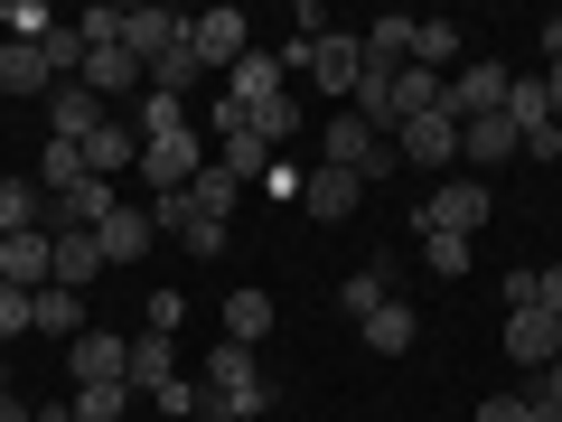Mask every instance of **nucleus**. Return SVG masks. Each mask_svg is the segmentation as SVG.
Masks as SVG:
<instances>
[{"instance_id":"1a4fd4ad","label":"nucleus","mask_w":562,"mask_h":422,"mask_svg":"<svg viewBox=\"0 0 562 422\" xmlns=\"http://www.w3.org/2000/svg\"><path fill=\"white\" fill-rule=\"evenodd\" d=\"M66 366H76V385H122L132 376V338L122 329H85V338H66Z\"/></svg>"},{"instance_id":"4468645a","label":"nucleus","mask_w":562,"mask_h":422,"mask_svg":"<svg viewBox=\"0 0 562 422\" xmlns=\"http://www.w3.org/2000/svg\"><path fill=\"white\" fill-rule=\"evenodd\" d=\"M47 103H57V132H47V141H76V151H85V141L103 132V122H113V103H103L94 85H57Z\"/></svg>"},{"instance_id":"6ab92c4d","label":"nucleus","mask_w":562,"mask_h":422,"mask_svg":"<svg viewBox=\"0 0 562 422\" xmlns=\"http://www.w3.org/2000/svg\"><path fill=\"white\" fill-rule=\"evenodd\" d=\"M76 85H94L103 103H122L132 85H150V76H140V57H132L122 38H113V47H85V76H76Z\"/></svg>"},{"instance_id":"423d86ee","label":"nucleus","mask_w":562,"mask_h":422,"mask_svg":"<svg viewBox=\"0 0 562 422\" xmlns=\"http://www.w3.org/2000/svg\"><path fill=\"white\" fill-rule=\"evenodd\" d=\"M394 160L431 169V179H441V169H460V122H450V113H413V122L394 132Z\"/></svg>"},{"instance_id":"b1692460","label":"nucleus","mask_w":562,"mask_h":422,"mask_svg":"<svg viewBox=\"0 0 562 422\" xmlns=\"http://www.w3.org/2000/svg\"><path fill=\"white\" fill-rule=\"evenodd\" d=\"M0 95H57V76H47V47H0Z\"/></svg>"},{"instance_id":"79ce46f5","label":"nucleus","mask_w":562,"mask_h":422,"mask_svg":"<svg viewBox=\"0 0 562 422\" xmlns=\"http://www.w3.org/2000/svg\"><path fill=\"white\" fill-rule=\"evenodd\" d=\"M29 301H38V291H10V281H0V338H20V329H29Z\"/></svg>"},{"instance_id":"dca6fc26","label":"nucleus","mask_w":562,"mask_h":422,"mask_svg":"<svg viewBox=\"0 0 562 422\" xmlns=\"http://www.w3.org/2000/svg\"><path fill=\"white\" fill-rule=\"evenodd\" d=\"M281 76H291V66H281V47H244V57H235V76H225V95H235L244 113H254V103H272V95H281Z\"/></svg>"},{"instance_id":"5701e85b","label":"nucleus","mask_w":562,"mask_h":422,"mask_svg":"<svg viewBox=\"0 0 562 422\" xmlns=\"http://www.w3.org/2000/svg\"><path fill=\"white\" fill-rule=\"evenodd\" d=\"M29 329H47V338H85V291H66V281H47L38 301H29Z\"/></svg>"},{"instance_id":"58836bf2","label":"nucleus","mask_w":562,"mask_h":422,"mask_svg":"<svg viewBox=\"0 0 562 422\" xmlns=\"http://www.w3.org/2000/svg\"><path fill=\"white\" fill-rule=\"evenodd\" d=\"M188 216H198L188 188H160V198H150V225H160V235H188Z\"/></svg>"},{"instance_id":"20e7f679","label":"nucleus","mask_w":562,"mask_h":422,"mask_svg":"<svg viewBox=\"0 0 562 422\" xmlns=\"http://www.w3.org/2000/svg\"><path fill=\"white\" fill-rule=\"evenodd\" d=\"M487 207H497V198H487L479 179H441L431 198H422V216H413V225H422V235H479Z\"/></svg>"},{"instance_id":"bb28decb","label":"nucleus","mask_w":562,"mask_h":422,"mask_svg":"<svg viewBox=\"0 0 562 422\" xmlns=\"http://www.w3.org/2000/svg\"><path fill=\"white\" fill-rule=\"evenodd\" d=\"M272 160H281V151H262V141H254V122L216 141V169H225V179H244V188H254V179H262V169H272Z\"/></svg>"},{"instance_id":"72a5a7b5","label":"nucleus","mask_w":562,"mask_h":422,"mask_svg":"<svg viewBox=\"0 0 562 422\" xmlns=\"http://www.w3.org/2000/svg\"><path fill=\"white\" fill-rule=\"evenodd\" d=\"M235 198H244V179H225L216 160H206V179L188 188V207H198V216H216V225H235Z\"/></svg>"},{"instance_id":"c85d7f7f","label":"nucleus","mask_w":562,"mask_h":422,"mask_svg":"<svg viewBox=\"0 0 562 422\" xmlns=\"http://www.w3.org/2000/svg\"><path fill=\"white\" fill-rule=\"evenodd\" d=\"M225 338H235V347L272 338V291H235V301H225Z\"/></svg>"},{"instance_id":"7c9ffc66","label":"nucleus","mask_w":562,"mask_h":422,"mask_svg":"<svg viewBox=\"0 0 562 422\" xmlns=\"http://www.w3.org/2000/svg\"><path fill=\"white\" fill-rule=\"evenodd\" d=\"M47 216V188L38 179H0V235H29Z\"/></svg>"},{"instance_id":"de8ad7c7","label":"nucleus","mask_w":562,"mask_h":422,"mask_svg":"<svg viewBox=\"0 0 562 422\" xmlns=\"http://www.w3.org/2000/svg\"><path fill=\"white\" fill-rule=\"evenodd\" d=\"M543 103H553V122H562V57L543 66Z\"/></svg>"},{"instance_id":"ddd939ff","label":"nucleus","mask_w":562,"mask_h":422,"mask_svg":"<svg viewBox=\"0 0 562 422\" xmlns=\"http://www.w3.org/2000/svg\"><path fill=\"white\" fill-rule=\"evenodd\" d=\"M122 385H132L140 403L160 395V385H179V338H169V329H140V338H132V376H122Z\"/></svg>"},{"instance_id":"49530a36","label":"nucleus","mask_w":562,"mask_h":422,"mask_svg":"<svg viewBox=\"0 0 562 422\" xmlns=\"http://www.w3.org/2000/svg\"><path fill=\"white\" fill-rule=\"evenodd\" d=\"M479 422H525V395H497V403H479Z\"/></svg>"},{"instance_id":"c756f323","label":"nucleus","mask_w":562,"mask_h":422,"mask_svg":"<svg viewBox=\"0 0 562 422\" xmlns=\"http://www.w3.org/2000/svg\"><path fill=\"white\" fill-rule=\"evenodd\" d=\"M357 338H366V347H375V357H403V347H413V338H422V320H413V310H403V301H384V310H375V320H366V329H357Z\"/></svg>"},{"instance_id":"8fccbe9b","label":"nucleus","mask_w":562,"mask_h":422,"mask_svg":"<svg viewBox=\"0 0 562 422\" xmlns=\"http://www.w3.org/2000/svg\"><path fill=\"white\" fill-rule=\"evenodd\" d=\"M29 422H76V413H66V403H38V413H29Z\"/></svg>"},{"instance_id":"f03ea898","label":"nucleus","mask_w":562,"mask_h":422,"mask_svg":"<svg viewBox=\"0 0 562 422\" xmlns=\"http://www.w3.org/2000/svg\"><path fill=\"white\" fill-rule=\"evenodd\" d=\"M506 122H516V151H525V160H562V122H553V103H543V76L506 85Z\"/></svg>"},{"instance_id":"7ed1b4c3","label":"nucleus","mask_w":562,"mask_h":422,"mask_svg":"<svg viewBox=\"0 0 562 422\" xmlns=\"http://www.w3.org/2000/svg\"><path fill=\"white\" fill-rule=\"evenodd\" d=\"M206 160H216V141L206 132H179V141H140V179H150V198L160 188H198Z\"/></svg>"},{"instance_id":"09e8293b","label":"nucleus","mask_w":562,"mask_h":422,"mask_svg":"<svg viewBox=\"0 0 562 422\" xmlns=\"http://www.w3.org/2000/svg\"><path fill=\"white\" fill-rule=\"evenodd\" d=\"M543 57H562V20H543Z\"/></svg>"},{"instance_id":"a878e982","label":"nucleus","mask_w":562,"mask_h":422,"mask_svg":"<svg viewBox=\"0 0 562 422\" xmlns=\"http://www.w3.org/2000/svg\"><path fill=\"white\" fill-rule=\"evenodd\" d=\"M132 132H140V141H179V132H198V122H188V95H140V103H132Z\"/></svg>"},{"instance_id":"c9c22d12","label":"nucleus","mask_w":562,"mask_h":422,"mask_svg":"<svg viewBox=\"0 0 562 422\" xmlns=\"http://www.w3.org/2000/svg\"><path fill=\"white\" fill-rule=\"evenodd\" d=\"M47 76H57V85L85 76V38H76V29H47Z\"/></svg>"},{"instance_id":"3c124183","label":"nucleus","mask_w":562,"mask_h":422,"mask_svg":"<svg viewBox=\"0 0 562 422\" xmlns=\"http://www.w3.org/2000/svg\"><path fill=\"white\" fill-rule=\"evenodd\" d=\"M0 422H29V403H0Z\"/></svg>"},{"instance_id":"f257e3e1","label":"nucleus","mask_w":562,"mask_h":422,"mask_svg":"<svg viewBox=\"0 0 562 422\" xmlns=\"http://www.w3.org/2000/svg\"><path fill=\"white\" fill-rule=\"evenodd\" d=\"M198 385H206V413H216V422H254L262 403H272V385L254 376V347H235V338L206 347V376Z\"/></svg>"},{"instance_id":"473e14b6","label":"nucleus","mask_w":562,"mask_h":422,"mask_svg":"<svg viewBox=\"0 0 562 422\" xmlns=\"http://www.w3.org/2000/svg\"><path fill=\"white\" fill-rule=\"evenodd\" d=\"M66 413H76V422H122V413H132V385H76Z\"/></svg>"},{"instance_id":"0eeeda50","label":"nucleus","mask_w":562,"mask_h":422,"mask_svg":"<svg viewBox=\"0 0 562 422\" xmlns=\"http://www.w3.org/2000/svg\"><path fill=\"white\" fill-rule=\"evenodd\" d=\"M0 281H10V291H47V281H57V235H47V225L0 235Z\"/></svg>"},{"instance_id":"c03bdc74","label":"nucleus","mask_w":562,"mask_h":422,"mask_svg":"<svg viewBox=\"0 0 562 422\" xmlns=\"http://www.w3.org/2000/svg\"><path fill=\"white\" fill-rule=\"evenodd\" d=\"M525 395H535V403H553V413H562V357H553V366H535V385H525Z\"/></svg>"},{"instance_id":"39448f33","label":"nucleus","mask_w":562,"mask_h":422,"mask_svg":"<svg viewBox=\"0 0 562 422\" xmlns=\"http://www.w3.org/2000/svg\"><path fill=\"white\" fill-rule=\"evenodd\" d=\"M328 169H357V179H394V141H384L375 122L338 113V122H328Z\"/></svg>"},{"instance_id":"393cba45","label":"nucleus","mask_w":562,"mask_h":422,"mask_svg":"<svg viewBox=\"0 0 562 422\" xmlns=\"http://www.w3.org/2000/svg\"><path fill=\"white\" fill-rule=\"evenodd\" d=\"M338 301H347V320H375V310L384 301H394V263H357V273H347V291H338Z\"/></svg>"},{"instance_id":"9b49d317","label":"nucleus","mask_w":562,"mask_h":422,"mask_svg":"<svg viewBox=\"0 0 562 422\" xmlns=\"http://www.w3.org/2000/svg\"><path fill=\"white\" fill-rule=\"evenodd\" d=\"M506 357H516V366H553L562 357V320L543 301H516V310H506Z\"/></svg>"},{"instance_id":"f8f14e48","label":"nucleus","mask_w":562,"mask_h":422,"mask_svg":"<svg viewBox=\"0 0 562 422\" xmlns=\"http://www.w3.org/2000/svg\"><path fill=\"white\" fill-rule=\"evenodd\" d=\"M179 38H188V20H179V10H150V0H140V10H122V47L140 57V76H150V57H169Z\"/></svg>"},{"instance_id":"9d476101","label":"nucleus","mask_w":562,"mask_h":422,"mask_svg":"<svg viewBox=\"0 0 562 422\" xmlns=\"http://www.w3.org/2000/svg\"><path fill=\"white\" fill-rule=\"evenodd\" d=\"M506 85H516V76H506L497 57H469L460 76H450V122H479V113H506Z\"/></svg>"},{"instance_id":"cd10ccee","label":"nucleus","mask_w":562,"mask_h":422,"mask_svg":"<svg viewBox=\"0 0 562 422\" xmlns=\"http://www.w3.org/2000/svg\"><path fill=\"white\" fill-rule=\"evenodd\" d=\"M413 66H431V76H460V29H450V20H413Z\"/></svg>"},{"instance_id":"a18cd8bd","label":"nucleus","mask_w":562,"mask_h":422,"mask_svg":"<svg viewBox=\"0 0 562 422\" xmlns=\"http://www.w3.org/2000/svg\"><path fill=\"white\" fill-rule=\"evenodd\" d=\"M535 301H543V310L562 320V263H553V273H535Z\"/></svg>"},{"instance_id":"412c9836","label":"nucleus","mask_w":562,"mask_h":422,"mask_svg":"<svg viewBox=\"0 0 562 422\" xmlns=\"http://www.w3.org/2000/svg\"><path fill=\"white\" fill-rule=\"evenodd\" d=\"M85 169H94V179H122V169H132V179H140V132L113 113L94 141H85Z\"/></svg>"},{"instance_id":"2f4dec72","label":"nucleus","mask_w":562,"mask_h":422,"mask_svg":"<svg viewBox=\"0 0 562 422\" xmlns=\"http://www.w3.org/2000/svg\"><path fill=\"white\" fill-rule=\"evenodd\" d=\"M85 179H94V169H85L76 141H47V160H38V188H47V198H66V188H85Z\"/></svg>"},{"instance_id":"f704fd0d","label":"nucleus","mask_w":562,"mask_h":422,"mask_svg":"<svg viewBox=\"0 0 562 422\" xmlns=\"http://www.w3.org/2000/svg\"><path fill=\"white\" fill-rule=\"evenodd\" d=\"M94 273H103V244L94 235H57V281H66V291H85Z\"/></svg>"},{"instance_id":"2eb2a0df","label":"nucleus","mask_w":562,"mask_h":422,"mask_svg":"<svg viewBox=\"0 0 562 422\" xmlns=\"http://www.w3.org/2000/svg\"><path fill=\"white\" fill-rule=\"evenodd\" d=\"M310 76H319L328 95H357V76H366V38H347V29H328V38L310 47Z\"/></svg>"},{"instance_id":"4c0bfd02","label":"nucleus","mask_w":562,"mask_h":422,"mask_svg":"<svg viewBox=\"0 0 562 422\" xmlns=\"http://www.w3.org/2000/svg\"><path fill=\"white\" fill-rule=\"evenodd\" d=\"M254 188H262V198H272V207H291V198H301V188H310V169H291V151H281V160L262 169Z\"/></svg>"},{"instance_id":"f3484780","label":"nucleus","mask_w":562,"mask_h":422,"mask_svg":"<svg viewBox=\"0 0 562 422\" xmlns=\"http://www.w3.org/2000/svg\"><path fill=\"white\" fill-rule=\"evenodd\" d=\"M506 160H516V122H506V113L460 122V169H506Z\"/></svg>"},{"instance_id":"603ef678","label":"nucleus","mask_w":562,"mask_h":422,"mask_svg":"<svg viewBox=\"0 0 562 422\" xmlns=\"http://www.w3.org/2000/svg\"><path fill=\"white\" fill-rule=\"evenodd\" d=\"M0 403H10V366H0Z\"/></svg>"},{"instance_id":"4be33fe9","label":"nucleus","mask_w":562,"mask_h":422,"mask_svg":"<svg viewBox=\"0 0 562 422\" xmlns=\"http://www.w3.org/2000/svg\"><path fill=\"white\" fill-rule=\"evenodd\" d=\"M413 113H450V76H431V66H403L394 76V132Z\"/></svg>"},{"instance_id":"e433bc0d","label":"nucleus","mask_w":562,"mask_h":422,"mask_svg":"<svg viewBox=\"0 0 562 422\" xmlns=\"http://www.w3.org/2000/svg\"><path fill=\"white\" fill-rule=\"evenodd\" d=\"M422 263H431L441 281H460L469 273V235H422Z\"/></svg>"},{"instance_id":"a19ab883","label":"nucleus","mask_w":562,"mask_h":422,"mask_svg":"<svg viewBox=\"0 0 562 422\" xmlns=\"http://www.w3.org/2000/svg\"><path fill=\"white\" fill-rule=\"evenodd\" d=\"M150 403H160V413H206V385H188V376H179V385H160Z\"/></svg>"},{"instance_id":"a211bd4d","label":"nucleus","mask_w":562,"mask_h":422,"mask_svg":"<svg viewBox=\"0 0 562 422\" xmlns=\"http://www.w3.org/2000/svg\"><path fill=\"white\" fill-rule=\"evenodd\" d=\"M357 198H366L357 169H310V188H301V207H310L319 225H347V216H357Z\"/></svg>"},{"instance_id":"6e6552de","label":"nucleus","mask_w":562,"mask_h":422,"mask_svg":"<svg viewBox=\"0 0 562 422\" xmlns=\"http://www.w3.org/2000/svg\"><path fill=\"white\" fill-rule=\"evenodd\" d=\"M188 47H198V66L235 76V57L254 47V20H244V10H206V20H188Z\"/></svg>"},{"instance_id":"37998d69","label":"nucleus","mask_w":562,"mask_h":422,"mask_svg":"<svg viewBox=\"0 0 562 422\" xmlns=\"http://www.w3.org/2000/svg\"><path fill=\"white\" fill-rule=\"evenodd\" d=\"M179 244H188V254H225V225H216V216H188Z\"/></svg>"},{"instance_id":"aec40b11","label":"nucleus","mask_w":562,"mask_h":422,"mask_svg":"<svg viewBox=\"0 0 562 422\" xmlns=\"http://www.w3.org/2000/svg\"><path fill=\"white\" fill-rule=\"evenodd\" d=\"M94 244H103V263H132V254L160 244V225H150V207H113V216L94 225Z\"/></svg>"},{"instance_id":"ea45409f","label":"nucleus","mask_w":562,"mask_h":422,"mask_svg":"<svg viewBox=\"0 0 562 422\" xmlns=\"http://www.w3.org/2000/svg\"><path fill=\"white\" fill-rule=\"evenodd\" d=\"M179 320H188V301H179V291H150V310H140V329H169V338H179Z\"/></svg>"}]
</instances>
